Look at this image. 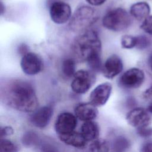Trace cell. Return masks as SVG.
<instances>
[{"mask_svg":"<svg viewBox=\"0 0 152 152\" xmlns=\"http://www.w3.org/2000/svg\"><path fill=\"white\" fill-rule=\"evenodd\" d=\"M39 137L37 134L33 132H27L24 134L22 138L23 144L26 146H33L38 144Z\"/></svg>","mask_w":152,"mask_h":152,"instance_id":"cell-22","label":"cell"},{"mask_svg":"<svg viewBox=\"0 0 152 152\" xmlns=\"http://www.w3.org/2000/svg\"><path fill=\"white\" fill-rule=\"evenodd\" d=\"M145 80L142 70L138 68H131L120 77L118 84L120 87L126 89H135L140 87Z\"/></svg>","mask_w":152,"mask_h":152,"instance_id":"cell-7","label":"cell"},{"mask_svg":"<svg viewBox=\"0 0 152 152\" xmlns=\"http://www.w3.org/2000/svg\"><path fill=\"white\" fill-rule=\"evenodd\" d=\"M77 118L69 112L60 113L55 123V129L58 135L74 131L77 125Z\"/></svg>","mask_w":152,"mask_h":152,"instance_id":"cell-9","label":"cell"},{"mask_svg":"<svg viewBox=\"0 0 152 152\" xmlns=\"http://www.w3.org/2000/svg\"><path fill=\"white\" fill-rule=\"evenodd\" d=\"M99 17V12L96 9L88 5H82L75 10L69 20V26L72 31L81 33L90 29Z\"/></svg>","mask_w":152,"mask_h":152,"instance_id":"cell-3","label":"cell"},{"mask_svg":"<svg viewBox=\"0 0 152 152\" xmlns=\"http://www.w3.org/2000/svg\"><path fill=\"white\" fill-rule=\"evenodd\" d=\"M110 146L107 141L103 139H96L89 145L90 152H109Z\"/></svg>","mask_w":152,"mask_h":152,"instance_id":"cell-20","label":"cell"},{"mask_svg":"<svg viewBox=\"0 0 152 152\" xmlns=\"http://www.w3.org/2000/svg\"><path fill=\"white\" fill-rule=\"evenodd\" d=\"M126 119L131 126L137 129L148 126L151 121L149 112L142 107L131 110L127 113Z\"/></svg>","mask_w":152,"mask_h":152,"instance_id":"cell-10","label":"cell"},{"mask_svg":"<svg viewBox=\"0 0 152 152\" xmlns=\"http://www.w3.org/2000/svg\"><path fill=\"white\" fill-rule=\"evenodd\" d=\"M136 43V36L126 34L121 37V44L122 48L129 49L135 48Z\"/></svg>","mask_w":152,"mask_h":152,"instance_id":"cell-24","label":"cell"},{"mask_svg":"<svg viewBox=\"0 0 152 152\" xmlns=\"http://www.w3.org/2000/svg\"><path fill=\"white\" fill-rule=\"evenodd\" d=\"M137 43L135 48L139 50H144L148 48L152 43L151 39L145 35H138L136 36Z\"/></svg>","mask_w":152,"mask_h":152,"instance_id":"cell-23","label":"cell"},{"mask_svg":"<svg viewBox=\"0 0 152 152\" xmlns=\"http://www.w3.org/2000/svg\"><path fill=\"white\" fill-rule=\"evenodd\" d=\"M71 49L74 58L86 62L91 72L102 71V43L95 30L88 29L80 33L74 39Z\"/></svg>","mask_w":152,"mask_h":152,"instance_id":"cell-2","label":"cell"},{"mask_svg":"<svg viewBox=\"0 0 152 152\" xmlns=\"http://www.w3.org/2000/svg\"><path fill=\"white\" fill-rule=\"evenodd\" d=\"M58 136L59 140L64 144L77 148H84L87 142L81 132L79 133L75 131Z\"/></svg>","mask_w":152,"mask_h":152,"instance_id":"cell-15","label":"cell"},{"mask_svg":"<svg viewBox=\"0 0 152 152\" xmlns=\"http://www.w3.org/2000/svg\"><path fill=\"white\" fill-rule=\"evenodd\" d=\"M124 64L122 59L117 55L110 56L102 65V72L104 77L112 79L119 75L123 70Z\"/></svg>","mask_w":152,"mask_h":152,"instance_id":"cell-13","label":"cell"},{"mask_svg":"<svg viewBox=\"0 0 152 152\" xmlns=\"http://www.w3.org/2000/svg\"><path fill=\"white\" fill-rule=\"evenodd\" d=\"M53 113V109L50 106H45L38 108L30 116V122L35 127L44 128L49 124Z\"/></svg>","mask_w":152,"mask_h":152,"instance_id":"cell-12","label":"cell"},{"mask_svg":"<svg viewBox=\"0 0 152 152\" xmlns=\"http://www.w3.org/2000/svg\"><path fill=\"white\" fill-rule=\"evenodd\" d=\"M130 14L124 8L118 7L107 11L103 16L102 24L112 31L118 32L128 28L131 24Z\"/></svg>","mask_w":152,"mask_h":152,"instance_id":"cell-4","label":"cell"},{"mask_svg":"<svg viewBox=\"0 0 152 152\" xmlns=\"http://www.w3.org/2000/svg\"><path fill=\"white\" fill-rule=\"evenodd\" d=\"M150 7L146 2H138L132 4L129 9L130 15L138 21H143L150 15Z\"/></svg>","mask_w":152,"mask_h":152,"instance_id":"cell-16","label":"cell"},{"mask_svg":"<svg viewBox=\"0 0 152 152\" xmlns=\"http://www.w3.org/2000/svg\"><path fill=\"white\" fill-rule=\"evenodd\" d=\"M4 12H5V7H4L2 2H1V15H2Z\"/></svg>","mask_w":152,"mask_h":152,"instance_id":"cell-33","label":"cell"},{"mask_svg":"<svg viewBox=\"0 0 152 152\" xmlns=\"http://www.w3.org/2000/svg\"><path fill=\"white\" fill-rule=\"evenodd\" d=\"M130 145V141L126 137L119 135L115 137L112 142V152H126Z\"/></svg>","mask_w":152,"mask_h":152,"instance_id":"cell-19","label":"cell"},{"mask_svg":"<svg viewBox=\"0 0 152 152\" xmlns=\"http://www.w3.org/2000/svg\"><path fill=\"white\" fill-rule=\"evenodd\" d=\"M1 138H4L5 137L11 135L14 133V129L11 126H5L1 128Z\"/></svg>","mask_w":152,"mask_h":152,"instance_id":"cell-28","label":"cell"},{"mask_svg":"<svg viewBox=\"0 0 152 152\" xmlns=\"http://www.w3.org/2000/svg\"><path fill=\"white\" fill-rule=\"evenodd\" d=\"M49 14L51 20L55 24H63L70 20L72 17L71 6L65 2L54 0L50 2Z\"/></svg>","mask_w":152,"mask_h":152,"instance_id":"cell-6","label":"cell"},{"mask_svg":"<svg viewBox=\"0 0 152 152\" xmlns=\"http://www.w3.org/2000/svg\"><path fill=\"white\" fill-rule=\"evenodd\" d=\"M18 52L22 56H24V55L29 52L28 46L24 43H21L18 47Z\"/></svg>","mask_w":152,"mask_h":152,"instance_id":"cell-30","label":"cell"},{"mask_svg":"<svg viewBox=\"0 0 152 152\" xmlns=\"http://www.w3.org/2000/svg\"><path fill=\"white\" fill-rule=\"evenodd\" d=\"M99 132L98 124L93 121L84 122L81 127V134L87 141H93L97 139Z\"/></svg>","mask_w":152,"mask_h":152,"instance_id":"cell-17","label":"cell"},{"mask_svg":"<svg viewBox=\"0 0 152 152\" xmlns=\"http://www.w3.org/2000/svg\"><path fill=\"white\" fill-rule=\"evenodd\" d=\"M112 90V84L108 82L103 83L98 85L92 90L90 94V103L96 107L104 105L110 97Z\"/></svg>","mask_w":152,"mask_h":152,"instance_id":"cell-11","label":"cell"},{"mask_svg":"<svg viewBox=\"0 0 152 152\" xmlns=\"http://www.w3.org/2000/svg\"><path fill=\"white\" fill-rule=\"evenodd\" d=\"M72 78L71 88L75 93L78 94L87 92L96 80L94 72L84 69L76 71Z\"/></svg>","mask_w":152,"mask_h":152,"instance_id":"cell-5","label":"cell"},{"mask_svg":"<svg viewBox=\"0 0 152 152\" xmlns=\"http://www.w3.org/2000/svg\"><path fill=\"white\" fill-rule=\"evenodd\" d=\"M137 132L138 135L142 138H148L152 136V128L148 126L137 129Z\"/></svg>","mask_w":152,"mask_h":152,"instance_id":"cell-27","label":"cell"},{"mask_svg":"<svg viewBox=\"0 0 152 152\" xmlns=\"http://www.w3.org/2000/svg\"><path fill=\"white\" fill-rule=\"evenodd\" d=\"M86 1L91 6H100L106 1V0H86Z\"/></svg>","mask_w":152,"mask_h":152,"instance_id":"cell-31","label":"cell"},{"mask_svg":"<svg viewBox=\"0 0 152 152\" xmlns=\"http://www.w3.org/2000/svg\"><path fill=\"white\" fill-rule=\"evenodd\" d=\"M76 117L83 121H89L95 119L98 115L97 107L91 103H81L74 109Z\"/></svg>","mask_w":152,"mask_h":152,"instance_id":"cell-14","label":"cell"},{"mask_svg":"<svg viewBox=\"0 0 152 152\" xmlns=\"http://www.w3.org/2000/svg\"><path fill=\"white\" fill-rule=\"evenodd\" d=\"M140 28L147 34L152 36V15L148 16L142 21Z\"/></svg>","mask_w":152,"mask_h":152,"instance_id":"cell-26","label":"cell"},{"mask_svg":"<svg viewBox=\"0 0 152 152\" xmlns=\"http://www.w3.org/2000/svg\"><path fill=\"white\" fill-rule=\"evenodd\" d=\"M18 147L13 142L5 138H1L0 152H18Z\"/></svg>","mask_w":152,"mask_h":152,"instance_id":"cell-21","label":"cell"},{"mask_svg":"<svg viewBox=\"0 0 152 152\" xmlns=\"http://www.w3.org/2000/svg\"><path fill=\"white\" fill-rule=\"evenodd\" d=\"M142 97L147 103V110L149 113H152V86L148 88L144 91Z\"/></svg>","mask_w":152,"mask_h":152,"instance_id":"cell-25","label":"cell"},{"mask_svg":"<svg viewBox=\"0 0 152 152\" xmlns=\"http://www.w3.org/2000/svg\"><path fill=\"white\" fill-rule=\"evenodd\" d=\"M140 152H152V141H148L143 143Z\"/></svg>","mask_w":152,"mask_h":152,"instance_id":"cell-29","label":"cell"},{"mask_svg":"<svg viewBox=\"0 0 152 152\" xmlns=\"http://www.w3.org/2000/svg\"><path fill=\"white\" fill-rule=\"evenodd\" d=\"M20 66L25 74L35 75L42 71L43 62L40 55L36 53L29 52L22 56Z\"/></svg>","mask_w":152,"mask_h":152,"instance_id":"cell-8","label":"cell"},{"mask_svg":"<svg viewBox=\"0 0 152 152\" xmlns=\"http://www.w3.org/2000/svg\"><path fill=\"white\" fill-rule=\"evenodd\" d=\"M76 69L75 59L72 58H66L62 60L61 64V71L63 75L68 78L73 77Z\"/></svg>","mask_w":152,"mask_h":152,"instance_id":"cell-18","label":"cell"},{"mask_svg":"<svg viewBox=\"0 0 152 152\" xmlns=\"http://www.w3.org/2000/svg\"><path fill=\"white\" fill-rule=\"evenodd\" d=\"M1 98L7 106L22 112H33L39 105L33 85L21 79L11 80L6 83L1 88Z\"/></svg>","mask_w":152,"mask_h":152,"instance_id":"cell-1","label":"cell"},{"mask_svg":"<svg viewBox=\"0 0 152 152\" xmlns=\"http://www.w3.org/2000/svg\"><path fill=\"white\" fill-rule=\"evenodd\" d=\"M148 64L149 65V67L152 71V53L149 55L148 58Z\"/></svg>","mask_w":152,"mask_h":152,"instance_id":"cell-32","label":"cell"}]
</instances>
